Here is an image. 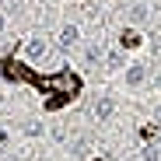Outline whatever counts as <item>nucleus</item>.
I'll return each mask as SVG.
<instances>
[{
  "label": "nucleus",
  "mask_w": 161,
  "mask_h": 161,
  "mask_svg": "<svg viewBox=\"0 0 161 161\" xmlns=\"http://www.w3.org/2000/svg\"><path fill=\"white\" fill-rule=\"evenodd\" d=\"M49 88H56V91H63V95H77V77L70 74V70H60V74H53L49 80H46Z\"/></svg>",
  "instance_id": "nucleus-1"
},
{
  "label": "nucleus",
  "mask_w": 161,
  "mask_h": 161,
  "mask_svg": "<svg viewBox=\"0 0 161 161\" xmlns=\"http://www.w3.org/2000/svg\"><path fill=\"white\" fill-rule=\"evenodd\" d=\"M77 39H80L77 25H63V28H60V35H56V49H60V53H70V49L77 46Z\"/></svg>",
  "instance_id": "nucleus-2"
},
{
  "label": "nucleus",
  "mask_w": 161,
  "mask_h": 161,
  "mask_svg": "<svg viewBox=\"0 0 161 161\" xmlns=\"http://www.w3.org/2000/svg\"><path fill=\"white\" fill-rule=\"evenodd\" d=\"M91 112H95V119H98V123H109V116L116 112V102H112L109 95H98V102L91 105Z\"/></svg>",
  "instance_id": "nucleus-3"
},
{
  "label": "nucleus",
  "mask_w": 161,
  "mask_h": 161,
  "mask_svg": "<svg viewBox=\"0 0 161 161\" xmlns=\"http://www.w3.org/2000/svg\"><path fill=\"white\" fill-rule=\"evenodd\" d=\"M25 53H28V60H32V63H42V60L49 56V46H46V39H28Z\"/></svg>",
  "instance_id": "nucleus-4"
},
{
  "label": "nucleus",
  "mask_w": 161,
  "mask_h": 161,
  "mask_svg": "<svg viewBox=\"0 0 161 161\" xmlns=\"http://www.w3.org/2000/svg\"><path fill=\"white\" fill-rule=\"evenodd\" d=\"M144 80H147V67H144V63H133V67H126V84H130V88H140Z\"/></svg>",
  "instance_id": "nucleus-5"
},
{
  "label": "nucleus",
  "mask_w": 161,
  "mask_h": 161,
  "mask_svg": "<svg viewBox=\"0 0 161 161\" xmlns=\"http://www.w3.org/2000/svg\"><path fill=\"white\" fill-rule=\"evenodd\" d=\"M98 60H102V42H91V46L84 49V63H88V67H95Z\"/></svg>",
  "instance_id": "nucleus-6"
},
{
  "label": "nucleus",
  "mask_w": 161,
  "mask_h": 161,
  "mask_svg": "<svg viewBox=\"0 0 161 161\" xmlns=\"http://www.w3.org/2000/svg\"><path fill=\"white\" fill-rule=\"evenodd\" d=\"M130 21H133V25H144V21H147V7H144V4H133V7H130Z\"/></svg>",
  "instance_id": "nucleus-7"
},
{
  "label": "nucleus",
  "mask_w": 161,
  "mask_h": 161,
  "mask_svg": "<svg viewBox=\"0 0 161 161\" xmlns=\"http://www.w3.org/2000/svg\"><path fill=\"white\" fill-rule=\"evenodd\" d=\"M119 42H123L126 49H137V46H140V35H137V32H123V39H119Z\"/></svg>",
  "instance_id": "nucleus-8"
},
{
  "label": "nucleus",
  "mask_w": 161,
  "mask_h": 161,
  "mask_svg": "<svg viewBox=\"0 0 161 161\" xmlns=\"http://www.w3.org/2000/svg\"><path fill=\"white\" fill-rule=\"evenodd\" d=\"M25 133H28V137H39V133H42V123H35V119H32L28 126H25Z\"/></svg>",
  "instance_id": "nucleus-9"
},
{
  "label": "nucleus",
  "mask_w": 161,
  "mask_h": 161,
  "mask_svg": "<svg viewBox=\"0 0 161 161\" xmlns=\"http://www.w3.org/2000/svg\"><path fill=\"white\" fill-rule=\"evenodd\" d=\"M109 67H123V56H119V53H109Z\"/></svg>",
  "instance_id": "nucleus-10"
},
{
  "label": "nucleus",
  "mask_w": 161,
  "mask_h": 161,
  "mask_svg": "<svg viewBox=\"0 0 161 161\" xmlns=\"http://www.w3.org/2000/svg\"><path fill=\"white\" fill-rule=\"evenodd\" d=\"M144 161H158V147H147L144 151Z\"/></svg>",
  "instance_id": "nucleus-11"
},
{
  "label": "nucleus",
  "mask_w": 161,
  "mask_h": 161,
  "mask_svg": "<svg viewBox=\"0 0 161 161\" xmlns=\"http://www.w3.org/2000/svg\"><path fill=\"white\" fill-rule=\"evenodd\" d=\"M4 25H7V18H4V14H0V32H4Z\"/></svg>",
  "instance_id": "nucleus-12"
},
{
  "label": "nucleus",
  "mask_w": 161,
  "mask_h": 161,
  "mask_svg": "<svg viewBox=\"0 0 161 161\" xmlns=\"http://www.w3.org/2000/svg\"><path fill=\"white\" fill-rule=\"evenodd\" d=\"M154 88H161V74H158V77H154Z\"/></svg>",
  "instance_id": "nucleus-13"
},
{
  "label": "nucleus",
  "mask_w": 161,
  "mask_h": 161,
  "mask_svg": "<svg viewBox=\"0 0 161 161\" xmlns=\"http://www.w3.org/2000/svg\"><path fill=\"white\" fill-rule=\"evenodd\" d=\"M7 161H14V158H7Z\"/></svg>",
  "instance_id": "nucleus-14"
}]
</instances>
